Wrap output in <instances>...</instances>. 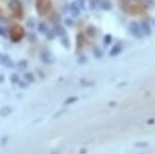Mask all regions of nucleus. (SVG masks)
<instances>
[{
    "mask_svg": "<svg viewBox=\"0 0 155 154\" xmlns=\"http://www.w3.org/2000/svg\"><path fill=\"white\" fill-rule=\"evenodd\" d=\"M11 35L14 41H19V39H21V37L24 35V31H23V29H22V27L18 26V25L12 27V29L11 30Z\"/></svg>",
    "mask_w": 155,
    "mask_h": 154,
    "instance_id": "f257e3e1",
    "label": "nucleus"
},
{
    "mask_svg": "<svg viewBox=\"0 0 155 154\" xmlns=\"http://www.w3.org/2000/svg\"><path fill=\"white\" fill-rule=\"evenodd\" d=\"M50 8V2L49 0H37V9L38 11L41 9V15H45Z\"/></svg>",
    "mask_w": 155,
    "mask_h": 154,
    "instance_id": "f03ea898",
    "label": "nucleus"
},
{
    "mask_svg": "<svg viewBox=\"0 0 155 154\" xmlns=\"http://www.w3.org/2000/svg\"><path fill=\"white\" fill-rule=\"evenodd\" d=\"M130 30L134 34H137V35H139V32H140V28H139V25L137 23H131L130 25Z\"/></svg>",
    "mask_w": 155,
    "mask_h": 154,
    "instance_id": "7ed1b4c3",
    "label": "nucleus"
},
{
    "mask_svg": "<svg viewBox=\"0 0 155 154\" xmlns=\"http://www.w3.org/2000/svg\"><path fill=\"white\" fill-rule=\"evenodd\" d=\"M90 4H91V8H95L97 5V0H90Z\"/></svg>",
    "mask_w": 155,
    "mask_h": 154,
    "instance_id": "20e7f679",
    "label": "nucleus"
}]
</instances>
